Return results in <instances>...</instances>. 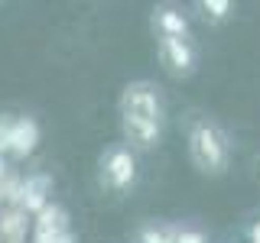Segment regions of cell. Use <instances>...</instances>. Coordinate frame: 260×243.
Returning <instances> with one entry per match:
<instances>
[{
	"mask_svg": "<svg viewBox=\"0 0 260 243\" xmlns=\"http://www.w3.org/2000/svg\"><path fill=\"white\" fill-rule=\"evenodd\" d=\"M120 120L124 136L134 149H153L162 133V101L150 81H134L120 97Z\"/></svg>",
	"mask_w": 260,
	"mask_h": 243,
	"instance_id": "obj_1",
	"label": "cell"
},
{
	"mask_svg": "<svg viewBox=\"0 0 260 243\" xmlns=\"http://www.w3.org/2000/svg\"><path fill=\"white\" fill-rule=\"evenodd\" d=\"M189 156L205 175H224L228 169V140L211 120H192L189 127Z\"/></svg>",
	"mask_w": 260,
	"mask_h": 243,
	"instance_id": "obj_2",
	"label": "cell"
},
{
	"mask_svg": "<svg viewBox=\"0 0 260 243\" xmlns=\"http://www.w3.org/2000/svg\"><path fill=\"white\" fill-rule=\"evenodd\" d=\"M134 178H137V159H134V152L124 149V146L108 149V156L101 159V182H104V188L124 191V188L134 185Z\"/></svg>",
	"mask_w": 260,
	"mask_h": 243,
	"instance_id": "obj_3",
	"label": "cell"
},
{
	"mask_svg": "<svg viewBox=\"0 0 260 243\" xmlns=\"http://www.w3.org/2000/svg\"><path fill=\"white\" fill-rule=\"evenodd\" d=\"M159 59L173 75H192L195 71V49L189 46V39H179V36H159Z\"/></svg>",
	"mask_w": 260,
	"mask_h": 243,
	"instance_id": "obj_4",
	"label": "cell"
},
{
	"mask_svg": "<svg viewBox=\"0 0 260 243\" xmlns=\"http://www.w3.org/2000/svg\"><path fill=\"white\" fill-rule=\"evenodd\" d=\"M153 23L159 26V36H179V39H185V29H189V20H185L179 10H169V7L156 10Z\"/></svg>",
	"mask_w": 260,
	"mask_h": 243,
	"instance_id": "obj_5",
	"label": "cell"
},
{
	"mask_svg": "<svg viewBox=\"0 0 260 243\" xmlns=\"http://www.w3.org/2000/svg\"><path fill=\"white\" fill-rule=\"evenodd\" d=\"M36 136H39V130L32 120H16L13 130H10V149H16L20 156H26V152L36 146Z\"/></svg>",
	"mask_w": 260,
	"mask_h": 243,
	"instance_id": "obj_6",
	"label": "cell"
},
{
	"mask_svg": "<svg viewBox=\"0 0 260 243\" xmlns=\"http://www.w3.org/2000/svg\"><path fill=\"white\" fill-rule=\"evenodd\" d=\"M176 233L179 230H156V227H143L140 233H137V243H176Z\"/></svg>",
	"mask_w": 260,
	"mask_h": 243,
	"instance_id": "obj_7",
	"label": "cell"
},
{
	"mask_svg": "<svg viewBox=\"0 0 260 243\" xmlns=\"http://www.w3.org/2000/svg\"><path fill=\"white\" fill-rule=\"evenodd\" d=\"M202 10H205V20H224L231 13V4L228 0H202Z\"/></svg>",
	"mask_w": 260,
	"mask_h": 243,
	"instance_id": "obj_8",
	"label": "cell"
},
{
	"mask_svg": "<svg viewBox=\"0 0 260 243\" xmlns=\"http://www.w3.org/2000/svg\"><path fill=\"white\" fill-rule=\"evenodd\" d=\"M176 243H205V237H202L199 230H179L176 233Z\"/></svg>",
	"mask_w": 260,
	"mask_h": 243,
	"instance_id": "obj_9",
	"label": "cell"
},
{
	"mask_svg": "<svg viewBox=\"0 0 260 243\" xmlns=\"http://www.w3.org/2000/svg\"><path fill=\"white\" fill-rule=\"evenodd\" d=\"M10 130H13L10 120H0V149H10Z\"/></svg>",
	"mask_w": 260,
	"mask_h": 243,
	"instance_id": "obj_10",
	"label": "cell"
},
{
	"mask_svg": "<svg viewBox=\"0 0 260 243\" xmlns=\"http://www.w3.org/2000/svg\"><path fill=\"white\" fill-rule=\"evenodd\" d=\"M250 233H254V243H260V224H257V227H254Z\"/></svg>",
	"mask_w": 260,
	"mask_h": 243,
	"instance_id": "obj_11",
	"label": "cell"
},
{
	"mask_svg": "<svg viewBox=\"0 0 260 243\" xmlns=\"http://www.w3.org/2000/svg\"><path fill=\"white\" fill-rule=\"evenodd\" d=\"M0 172H4V159H0Z\"/></svg>",
	"mask_w": 260,
	"mask_h": 243,
	"instance_id": "obj_12",
	"label": "cell"
}]
</instances>
